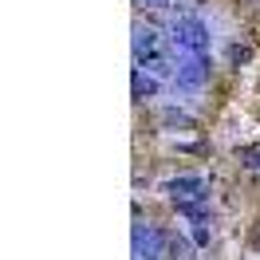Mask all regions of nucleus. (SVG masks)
Wrapping results in <instances>:
<instances>
[{
	"label": "nucleus",
	"mask_w": 260,
	"mask_h": 260,
	"mask_svg": "<svg viewBox=\"0 0 260 260\" xmlns=\"http://www.w3.org/2000/svg\"><path fill=\"white\" fill-rule=\"evenodd\" d=\"M174 51H178V48H174V44H166L158 28L134 24V63L146 67L150 75H158V79L174 75V71H178V59H174Z\"/></svg>",
	"instance_id": "obj_1"
},
{
	"label": "nucleus",
	"mask_w": 260,
	"mask_h": 260,
	"mask_svg": "<svg viewBox=\"0 0 260 260\" xmlns=\"http://www.w3.org/2000/svg\"><path fill=\"white\" fill-rule=\"evenodd\" d=\"M130 241H134V260H162L166 256V233L158 225L138 221L134 233H130Z\"/></svg>",
	"instance_id": "obj_5"
},
{
	"label": "nucleus",
	"mask_w": 260,
	"mask_h": 260,
	"mask_svg": "<svg viewBox=\"0 0 260 260\" xmlns=\"http://www.w3.org/2000/svg\"><path fill=\"white\" fill-rule=\"evenodd\" d=\"M181 154H205V146H201V142H181Z\"/></svg>",
	"instance_id": "obj_12"
},
{
	"label": "nucleus",
	"mask_w": 260,
	"mask_h": 260,
	"mask_svg": "<svg viewBox=\"0 0 260 260\" xmlns=\"http://www.w3.org/2000/svg\"><path fill=\"white\" fill-rule=\"evenodd\" d=\"M237 162H241L244 170H260V142H252V146H241V150H237Z\"/></svg>",
	"instance_id": "obj_9"
},
{
	"label": "nucleus",
	"mask_w": 260,
	"mask_h": 260,
	"mask_svg": "<svg viewBox=\"0 0 260 260\" xmlns=\"http://www.w3.org/2000/svg\"><path fill=\"white\" fill-rule=\"evenodd\" d=\"M162 122H166V126H193V118H189L185 111H174V107L162 111Z\"/></svg>",
	"instance_id": "obj_10"
},
{
	"label": "nucleus",
	"mask_w": 260,
	"mask_h": 260,
	"mask_svg": "<svg viewBox=\"0 0 260 260\" xmlns=\"http://www.w3.org/2000/svg\"><path fill=\"white\" fill-rule=\"evenodd\" d=\"M205 79H209V55H189V51H178L174 87H181V91H197Z\"/></svg>",
	"instance_id": "obj_4"
},
{
	"label": "nucleus",
	"mask_w": 260,
	"mask_h": 260,
	"mask_svg": "<svg viewBox=\"0 0 260 260\" xmlns=\"http://www.w3.org/2000/svg\"><path fill=\"white\" fill-rule=\"evenodd\" d=\"M193 248H197V244L189 241V237L166 233V256H170V260H193Z\"/></svg>",
	"instance_id": "obj_8"
},
{
	"label": "nucleus",
	"mask_w": 260,
	"mask_h": 260,
	"mask_svg": "<svg viewBox=\"0 0 260 260\" xmlns=\"http://www.w3.org/2000/svg\"><path fill=\"white\" fill-rule=\"evenodd\" d=\"M181 217H189V237H193L197 248H205L213 241V217L205 205H189V209H178Z\"/></svg>",
	"instance_id": "obj_6"
},
{
	"label": "nucleus",
	"mask_w": 260,
	"mask_h": 260,
	"mask_svg": "<svg viewBox=\"0 0 260 260\" xmlns=\"http://www.w3.org/2000/svg\"><path fill=\"white\" fill-rule=\"evenodd\" d=\"M166 197L178 205V209H189V205H205V178H197V174H185V178H170L162 185Z\"/></svg>",
	"instance_id": "obj_3"
},
{
	"label": "nucleus",
	"mask_w": 260,
	"mask_h": 260,
	"mask_svg": "<svg viewBox=\"0 0 260 260\" xmlns=\"http://www.w3.org/2000/svg\"><path fill=\"white\" fill-rule=\"evenodd\" d=\"M229 59H233L237 67H241V63H248V59H252V48H248V44H233V51H229Z\"/></svg>",
	"instance_id": "obj_11"
},
{
	"label": "nucleus",
	"mask_w": 260,
	"mask_h": 260,
	"mask_svg": "<svg viewBox=\"0 0 260 260\" xmlns=\"http://www.w3.org/2000/svg\"><path fill=\"white\" fill-rule=\"evenodd\" d=\"M130 95L138 99V103L154 99L158 95V75H150L146 67H134V75H130Z\"/></svg>",
	"instance_id": "obj_7"
},
{
	"label": "nucleus",
	"mask_w": 260,
	"mask_h": 260,
	"mask_svg": "<svg viewBox=\"0 0 260 260\" xmlns=\"http://www.w3.org/2000/svg\"><path fill=\"white\" fill-rule=\"evenodd\" d=\"M170 44L189 55H209V28L201 16H174L170 20Z\"/></svg>",
	"instance_id": "obj_2"
},
{
	"label": "nucleus",
	"mask_w": 260,
	"mask_h": 260,
	"mask_svg": "<svg viewBox=\"0 0 260 260\" xmlns=\"http://www.w3.org/2000/svg\"><path fill=\"white\" fill-rule=\"evenodd\" d=\"M134 4H142V8H158V12L170 8V0H134Z\"/></svg>",
	"instance_id": "obj_13"
}]
</instances>
